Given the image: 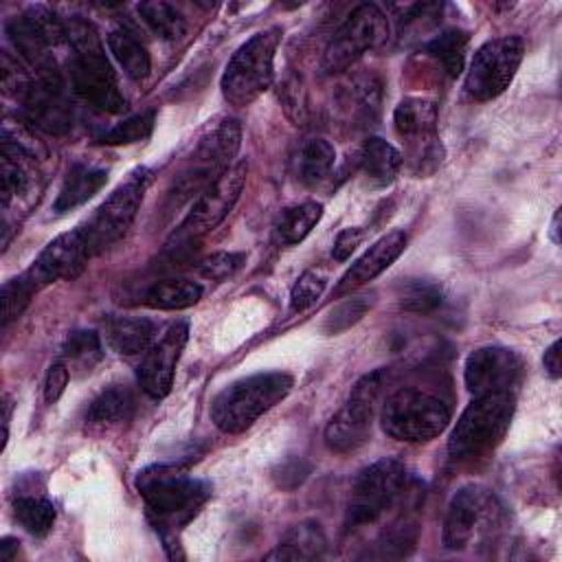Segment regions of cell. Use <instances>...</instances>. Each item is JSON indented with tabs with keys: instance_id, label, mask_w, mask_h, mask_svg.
Instances as JSON below:
<instances>
[{
	"instance_id": "cell-1",
	"label": "cell",
	"mask_w": 562,
	"mask_h": 562,
	"mask_svg": "<svg viewBox=\"0 0 562 562\" xmlns=\"http://www.w3.org/2000/svg\"><path fill=\"white\" fill-rule=\"evenodd\" d=\"M134 483L165 547L169 544V536H173L178 527L187 525L211 496L209 483L165 463L140 470Z\"/></svg>"
},
{
	"instance_id": "cell-2",
	"label": "cell",
	"mask_w": 562,
	"mask_h": 562,
	"mask_svg": "<svg viewBox=\"0 0 562 562\" xmlns=\"http://www.w3.org/2000/svg\"><path fill=\"white\" fill-rule=\"evenodd\" d=\"M64 29L66 42L72 48L70 81L75 92L103 112H123L127 103L94 26L81 18H70L64 22Z\"/></svg>"
},
{
	"instance_id": "cell-3",
	"label": "cell",
	"mask_w": 562,
	"mask_h": 562,
	"mask_svg": "<svg viewBox=\"0 0 562 562\" xmlns=\"http://www.w3.org/2000/svg\"><path fill=\"white\" fill-rule=\"evenodd\" d=\"M292 386L294 380L285 371H266L239 378L215 395L211 404V419L222 432H244L263 413L285 400Z\"/></svg>"
},
{
	"instance_id": "cell-4",
	"label": "cell",
	"mask_w": 562,
	"mask_h": 562,
	"mask_svg": "<svg viewBox=\"0 0 562 562\" xmlns=\"http://www.w3.org/2000/svg\"><path fill=\"white\" fill-rule=\"evenodd\" d=\"M281 29L270 26L246 40L228 59L222 72V94L235 108H246L259 99L274 79V55Z\"/></svg>"
},
{
	"instance_id": "cell-5",
	"label": "cell",
	"mask_w": 562,
	"mask_h": 562,
	"mask_svg": "<svg viewBox=\"0 0 562 562\" xmlns=\"http://www.w3.org/2000/svg\"><path fill=\"white\" fill-rule=\"evenodd\" d=\"M382 428L397 441H430L450 424V406L422 386H402L382 404Z\"/></svg>"
},
{
	"instance_id": "cell-6",
	"label": "cell",
	"mask_w": 562,
	"mask_h": 562,
	"mask_svg": "<svg viewBox=\"0 0 562 562\" xmlns=\"http://www.w3.org/2000/svg\"><path fill=\"white\" fill-rule=\"evenodd\" d=\"M514 393L474 397L450 432V454L454 459H474L498 446L514 417Z\"/></svg>"
},
{
	"instance_id": "cell-7",
	"label": "cell",
	"mask_w": 562,
	"mask_h": 562,
	"mask_svg": "<svg viewBox=\"0 0 562 562\" xmlns=\"http://www.w3.org/2000/svg\"><path fill=\"white\" fill-rule=\"evenodd\" d=\"M503 525V505L483 485H463L450 498L443 520V547L463 551L494 540Z\"/></svg>"
},
{
	"instance_id": "cell-8",
	"label": "cell",
	"mask_w": 562,
	"mask_h": 562,
	"mask_svg": "<svg viewBox=\"0 0 562 562\" xmlns=\"http://www.w3.org/2000/svg\"><path fill=\"white\" fill-rule=\"evenodd\" d=\"M386 382L389 371L375 369L353 384L345 406L325 426V443L329 450L345 454L367 443Z\"/></svg>"
},
{
	"instance_id": "cell-9",
	"label": "cell",
	"mask_w": 562,
	"mask_h": 562,
	"mask_svg": "<svg viewBox=\"0 0 562 562\" xmlns=\"http://www.w3.org/2000/svg\"><path fill=\"white\" fill-rule=\"evenodd\" d=\"M386 37H389V20L384 11L373 2L358 4L329 40L321 59V72L338 75L347 70L367 50L386 42Z\"/></svg>"
},
{
	"instance_id": "cell-10",
	"label": "cell",
	"mask_w": 562,
	"mask_h": 562,
	"mask_svg": "<svg viewBox=\"0 0 562 562\" xmlns=\"http://www.w3.org/2000/svg\"><path fill=\"white\" fill-rule=\"evenodd\" d=\"M149 180H151L149 169L140 167V169L132 171L130 178L125 182H121L108 195V200L92 213V217L83 226H79V231L83 233V239L90 248V255L105 250L132 226V222L143 204Z\"/></svg>"
},
{
	"instance_id": "cell-11",
	"label": "cell",
	"mask_w": 562,
	"mask_h": 562,
	"mask_svg": "<svg viewBox=\"0 0 562 562\" xmlns=\"http://www.w3.org/2000/svg\"><path fill=\"white\" fill-rule=\"evenodd\" d=\"M406 470L397 459H380L360 470L351 485L347 527L356 529L375 522L402 494Z\"/></svg>"
},
{
	"instance_id": "cell-12",
	"label": "cell",
	"mask_w": 562,
	"mask_h": 562,
	"mask_svg": "<svg viewBox=\"0 0 562 562\" xmlns=\"http://www.w3.org/2000/svg\"><path fill=\"white\" fill-rule=\"evenodd\" d=\"M525 55V42L518 35H505L476 48L468 75L465 90L476 101H490L503 94L516 77Z\"/></svg>"
},
{
	"instance_id": "cell-13",
	"label": "cell",
	"mask_w": 562,
	"mask_h": 562,
	"mask_svg": "<svg viewBox=\"0 0 562 562\" xmlns=\"http://www.w3.org/2000/svg\"><path fill=\"white\" fill-rule=\"evenodd\" d=\"M239 140L241 127L235 119H222L213 125L195 145L187 169L176 178V195L189 198L193 191H202L211 180L226 171L239 149Z\"/></svg>"
},
{
	"instance_id": "cell-14",
	"label": "cell",
	"mask_w": 562,
	"mask_h": 562,
	"mask_svg": "<svg viewBox=\"0 0 562 562\" xmlns=\"http://www.w3.org/2000/svg\"><path fill=\"white\" fill-rule=\"evenodd\" d=\"M248 165L244 160L231 165L226 171H222L215 180H211L193 202L191 211L187 213L184 222L180 224L176 239L178 241H195L217 228L224 217L233 211L235 202L241 195V189L246 184Z\"/></svg>"
},
{
	"instance_id": "cell-15",
	"label": "cell",
	"mask_w": 562,
	"mask_h": 562,
	"mask_svg": "<svg viewBox=\"0 0 562 562\" xmlns=\"http://www.w3.org/2000/svg\"><path fill=\"white\" fill-rule=\"evenodd\" d=\"M7 35L15 50L40 72L55 70L48 50L66 40L64 22L46 7H31L7 22Z\"/></svg>"
},
{
	"instance_id": "cell-16",
	"label": "cell",
	"mask_w": 562,
	"mask_h": 562,
	"mask_svg": "<svg viewBox=\"0 0 562 562\" xmlns=\"http://www.w3.org/2000/svg\"><path fill=\"white\" fill-rule=\"evenodd\" d=\"M393 125L397 136L408 145V158L417 169H424L426 162H432L435 167L441 160L437 138V105L430 99H402L393 112Z\"/></svg>"
},
{
	"instance_id": "cell-17",
	"label": "cell",
	"mask_w": 562,
	"mask_h": 562,
	"mask_svg": "<svg viewBox=\"0 0 562 562\" xmlns=\"http://www.w3.org/2000/svg\"><path fill=\"white\" fill-rule=\"evenodd\" d=\"M522 373L520 358L498 345H485L474 349L465 360V386L468 391L479 395H494V393H512L518 384Z\"/></svg>"
},
{
	"instance_id": "cell-18",
	"label": "cell",
	"mask_w": 562,
	"mask_h": 562,
	"mask_svg": "<svg viewBox=\"0 0 562 562\" xmlns=\"http://www.w3.org/2000/svg\"><path fill=\"white\" fill-rule=\"evenodd\" d=\"M29 123L46 134L61 136L72 127V103L57 70L40 72L22 97Z\"/></svg>"
},
{
	"instance_id": "cell-19",
	"label": "cell",
	"mask_w": 562,
	"mask_h": 562,
	"mask_svg": "<svg viewBox=\"0 0 562 562\" xmlns=\"http://www.w3.org/2000/svg\"><path fill=\"white\" fill-rule=\"evenodd\" d=\"M189 338V325L184 321L173 323L143 356V362L138 367V382L143 391L154 397L162 400L169 395L173 384L176 364L182 356V349Z\"/></svg>"
},
{
	"instance_id": "cell-20",
	"label": "cell",
	"mask_w": 562,
	"mask_h": 562,
	"mask_svg": "<svg viewBox=\"0 0 562 562\" xmlns=\"http://www.w3.org/2000/svg\"><path fill=\"white\" fill-rule=\"evenodd\" d=\"M90 248L79 228L57 235L33 261L29 274L37 281L40 288L55 281L77 279L90 259Z\"/></svg>"
},
{
	"instance_id": "cell-21",
	"label": "cell",
	"mask_w": 562,
	"mask_h": 562,
	"mask_svg": "<svg viewBox=\"0 0 562 562\" xmlns=\"http://www.w3.org/2000/svg\"><path fill=\"white\" fill-rule=\"evenodd\" d=\"M408 235L404 231H391L382 235L364 255H360L351 268L340 277L336 285V296H342L360 285L373 281L380 272H384L406 248Z\"/></svg>"
},
{
	"instance_id": "cell-22",
	"label": "cell",
	"mask_w": 562,
	"mask_h": 562,
	"mask_svg": "<svg viewBox=\"0 0 562 562\" xmlns=\"http://www.w3.org/2000/svg\"><path fill=\"white\" fill-rule=\"evenodd\" d=\"M37 180L35 156L2 136V156H0V193L4 211L11 209L13 202L22 198H31Z\"/></svg>"
},
{
	"instance_id": "cell-23",
	"label": "cell",
	"mask_w": 562,
	"mask_h": 562,
	"mask_svg": "<svg viewBox=\"0 0 562 562\" xmlns=\"http://www.w3.org/2000/svg\"><path fill=\"white\" fill-rule=\"evenodd\" d=\"M134 395L130 389L125 386H110L105 391H101L88 413H86V426L90 430H114L121 428L123 424H127L134 415Z\"/></svg>"
},
{
	"instance_id": "cell-24",
	"label": "cell",
	"mask_w": 562,
	"mask_h": 562,
	"mask_svg": "<svg viewBox=\"0 0 562 562\" xmlns=\"http://www.w3.org/2000/svg\"><path fill=\"white\" fill-rule=\"evenodd\" d=\"M327 538L318 522L303 520L299 525H292L274 551L266 555V560H316L325 553Z\"/></svg>"
},
{
	"instance_id": "cell-25",
	"label": "cell",
	"mask_w": 562,
	"mask_h": 562,
	"mask_svg": "<svg viewBox=\"0 0 562 562\" xmlns=\"http://www.w3.org/2000/svg\"><path fill=\"white\" fill-rule=\"evenodd\" d=\"M402 154L380 136H369L360 149V169L371 187L391 184L402 169Z\"/></svg>"
},
{
	"instance_id": "cell-26",
	"label": "cell",
	"mask_w": 562,
	"mask_h": 562,
	"mask_svg": "<svg viewBox=\"0 0 562 562\" xmlns=\"http://www.w3.org/2000/svg\"><path fill=\"white\" fill-rule=\"evenodd\" d=\"M334 162H336V149L329 140L307 138L305 143H301V147L292 156V173L301 184L314 187L329 176Z\"/></svg>"
},
{
	"instance_id": "cell-27",
	"label": "cell",
	"mask_w": 562,
	"mask_h": 562,
	"mask_svg": "<svg viewBox=\"0 0 562 562\" xmlns=\"http://www.w3.org/2000/svg\"><path fill=\"white\" fill-rule=\"evenodd\" d=\"M156 323L140 316H119L108 323V340L123 356L145 353L156 338Z\"/></svg>"
},
{
	"instance_id": "cell-28",
	"label": "cell",
	"mask_w": 562,
	"mask_h": 562,
	"mask_svg": "<svg viewBox=\"0 0 562 562\" xmlns=\"http://www.w3.org/2000/svg\"><path fill=\"white\" fill-rule=\"evenodd\" d=\"M105 182H108V173L103 169L88 167V165L70 167V171L64 178V184H61V189H59V193L55 198V204H53L55 213H66V211H72V209L81 206Z\"/></svg>"
},
{
	"instance_id": "cell-29",
	"label": "cell",
	"mask_w": 562,
	"mask_h": 562,
	"mask_svg": "<svg viewBox=\"0 0 562 562\" xmlns=\"http://www.w3.org/2000/svg\"><path fill=\"white\" fill-rule=\"evenodd\" d=\"M321 215H323L321 202L307 200V202L294 204L279 215V220L274 224V235L281 244H288V246L299 244L312 233V228L318 224Z\"/></svg>"
},
{
	"instance_id": "cell-30",
	"label": "cell",
	"mask_w": 562,
	"mask_h": 562,
	"mask_svg": "<svg viewBox=\"0 0 562 562\" xmlns=\"http://www.w3.org/2000/svg\"><path fill=\"white\" fill-rule=\"evenodd\" d=\"M108 46L119 66L125 70L130 79H145L151 70V59L147 48L125 29H114L108 35Z\"/></svg>"
},
{
	"instance_id": "cell-31",
	"label": "cell",
	"mask_w": 562,
	"mask_h": 562,
	"mask_svg": "<svg viewBox=\"0 0 562 562\" xmlns=\"http://www.w3.org/2000/svg\"><path fill=\"white\" fill-rule=\"evenodd\" d=\"M202 299V285L189 279H165L154 283L143 301L156 310H184Z\"/></svg>"
},
{
	"instance_id": "cell-32",
	"label": "cell",
	"mask_w": 562,
	"mask_h": 562,
	"mask_svg": "<svg viewBox=\"0 0 562 562\" xmlns=\"http://www.w3.org/2000/svg\"><path fill=\"white\" fill-rule=\"evenodd\" d=\"M103 358V345L101 338L94 329H77L72 331L64 347H61V358L70 373H88L92 371Z\"/></svg>"
},
{
	"instance_id": "cell-33",
	"label": "cell",
	"mask_w": 562,
	"mask_h": 562,
	"mask_svg": "<svg viewBox=\"0 0 562 562\" xmlns=\"http://www.w3.org/2000/svg\"><path fill=\"white\" fill-rule=\"evenodd\" d=\"M13 514L18 522L33 536H44L55 522V507L40 494H20L13 498Z\"/></svg>"
},
{
	"instance_id": "cell-34",
	"label": "cell",
	"mask_w": 562,
	"mask_h": 562,
	"mask_svg": "<svg viewBox=\"0 0 562 562\" xmlns=\"http://www.w3.org/2000/svg\"><path fill=\"white\" fill-rule=\"evenodd\" d=\"M136 9H138V15L143 18V22L160 40H178L187 29L184 15L169 2L149 0V2H140Z\"/></svg>"
},
{
	"instance_id": "cell-35",
	"label": "cell",
	"mask_w": 562,
	"mask_h": 562,
	"mask_svg": "<svg viewBox=\"0 0 562 562\" xmlns=\"http://www.w3.org/2000/svg\"><path fill=\"white\" fill-rule=\"evenodd\" d=\"M468 40L470 37H468L465 31L450 29V31H443L441 35L432 37L426 44V50H428V55H432L443 66V70L450 77H457L463 70V64H465Z\"/></svg>"
},
{
	"instance_id": "cell-36",
	"label": "cell",
	"mask_w": 562,
	"mask_h": 562,
	"mask_svg": "<svg viewBox=\"0 0 562 562\" xmlns=\"http://www.w3.org/2000/svg\"><path fill=\"white\" fill-rule=\"evenodd\" d=\"M40 290L37 281L29 274V270L15 279L4 281L0 290V303H2V325L7 327L9 323L18 321L26 305L31 303L33 294Z\"/></svg>"
},
{
	"instance_id": "cell-37",
	"label": "cell",
	"mask_w": 562,
	"mask_h": 562,
	"mask_svg": "<svg viewBox=\"0 0 562 562\" xmlns=\"http://www.w3.org/2000/svg\"><path fill=\"white\" fill-rule=\"evenodd\" d=\"M154 121H156V112L154 110H145L138 112L121 123H116L112 130H108L101 136V143L105 145H132V143H140L145 138H149L151 130H154Z\"/></svg>"
},
{
	"instance_id": "cell-38",
	"label": "cell",
	"mask_w": 562,
	"mask_h": 562,
	"mask_svg": "<svg viewBox=\"0 0 562 562\" xmlns=\"http://www.w3.org/2000/svg\"><path fill=\"white\" fill-rule=\"evenodd\" d=\"M441 299H443L441 288L432 281H422V279L408 281L402 288V294H400L402 307L408 310V312H417V314H424V312H430V310L439 307Z\"/></svg>"
},
{
	"instance_id": "cell-39",
	"label": "cell",
	"mask_w": 562,
	"mask_h": 562,
	"mask_svg": "<svg viewBox=\"0 0 562 562\" xmlns=\"http://www.w3.org/2000/svg\"><path fill=\"white\" fill-rule=\"evenodd\" d=\"M371 307V301L369 296H349L347 301L338 303L325 318L323 323V329L327 334H340L345 329H349L351 325H356L364 314L367 310Z\"/></svg>"
},
{
	"instance_id": "cell-40",
	"label": "cell",
	"mask_w": 562,
	"mask_h": 562,
	"mask_svg": "<svg viewBox=\"0 0 562 562\" xmlns=\"http://www.w3.org/2000/svg\"><path fill=\"white\" fill-rule=\"evenodd\" d=\"M325 285H327V277L323 272L305 270L296 279L292 290H290V307H292V312H303L310 305H314L321 299Z\"/></svg>"
},
{
	"instance_id": "cell-41",
	"label": "cell",
	"mask_w": 562,
	"mask_h": 562,
	"mask_svg": "<svg viewBox=\"0 0 562 562\" xmlns=\"http://www.w3.org/2000/svg\"><path fill=\"white\" fill-rule=\"evenodd\" d=\"M246 261L244 252H228V250H220V252H211L204 259H200V272L206 279H226L233 272H237Z\"/></svg>"
},
{
	"instance_id": "cell-42",
	"label": "cell",
	"mask_w": 562,
	"mask_h": 562,
	"mask_svg": "<svg viewBox=\"0 0 562 562\" xmlns=\"http://www.w3.org/2000/svg\"><path fill=\"white\" fill-rule=\"evenodd\" d=\"M31 83H33V79L26 75L22 64L18 59H13L9 55V50H4L2 53V86H4V90L9 94H15L22 99Z\"/></svg>"
},
{
	"instance_id": "cell-43",
	"label": "cell",
	"mask_w": 562,
	"mask_h": 562,
	"mask_svg": "<svg viewBox=\"0 0 562 562\" xmlns=\"http://www.w3.org/2000/svg\"><path fill=\"white\" fill-rule=\"evenodd\" d=\"M68 380H70V369L66 367L64 360H57L48 367V373H46V380H44V400L48 404H55L61 393L66 391L68 386Z\"/></svg>"
},
{
	"instance_id": "cell-44",
	"label": "cell",
	"mask_w": 562,
	"mask_h": 562,
	"mask_svg": "<svg viewBox=\"0 0 562 562\" xmlns=\"http://www.w3.org/2000/svg\"><path fill=\"white\" fill-rule=\"evenodd\" d=\"M362 237H364V233H362V228H358V226L342 228V231L336 235V239H334L331 257H334L336 261H347V259L351 257V252L360 246Z\"/></svg>"
},
{
	"instance_id": "cell-45",
	"label": "cell",
	"mask_w": 562,
	"mask_h": 562,
	"mask_svg": "<svg viewBox=\"0 0 562 562\" xmlns=\"http://www.w3.org/2000/svg\"><path fill=\"white\" fill-rule=\"evenodd\" d=\"M542 364H544V369L549 371V375H551V378H560V375H562L560 340H553V342L547 347V351H544V356H542Z\"/></svg>"
},
{
	"instance_id": "cell-46",
	"label": "cell",
	"mask_w": 562,
	"mask_h": 562,
	"mask_svg": "<svg viewBox=\"0 0 562 562\" xmlns=\"http://www.w3.org/2000/svg\"><path fill=\"white\" fill-rule=\"evenodd\" d=\"M18 540L15 538H2V542H0V560H13L15 558V553H18Z\"/></svg>"
},
{
	"instance_id": "cell-47",
	"label": "cell",
	"mask_w": 562,
	"mask_h": 562,
	"mask_svg": "<svg viewBox=\"0 0 562 562\" xmlns=\"http://www.w3.org/2000/svg\"><path fill=\"white\" fill-rule=\"evenodd\" d=\"M558 224H560V211L553 215V222H551V239H553V244H560V228H558Z\"/></svg>"
}]
</instances>
